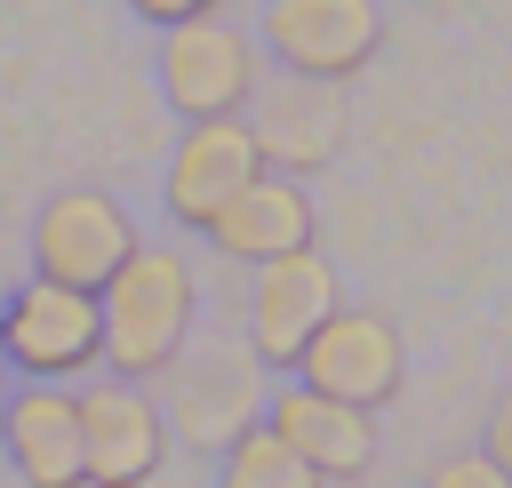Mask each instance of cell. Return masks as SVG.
Segmentation results:
<instances>
[{
    "label": "cell",
    "instance_id": "obj_1",
    "mask_svg": "<svg viewBox=\"0 0 512 488\" xmlns=\"http://www.w3.org/2000/svg\"><path fill=\"white\" fill-rule=\"evenodd\" d=\"M192 312H200V280L176 248H128L120 272L96 288V320H104V368L112 376H168L192 344Z\"/></svg>",
    "mask_w": 512,
    "mask_h": 488
},
{
    "label": "cell",
    "instance_id": "obj_2",
    "mask_svg": "<svg viewBox=\"0 0 512 488\" xmlns=\"http://www.w3.org/2000/svg\"><path fill=\"white\" fill-rule=\"evenodd\" d=\"M160 96H168L176 120L248 112V96H256V40L240 24H224V8L160 24Z\"/></svg>",
    "mask_w": 512,
    "mask_h": 488
},
{
    "label": "cell",
    "instance_id": "obj_3",
    "mask_svg": "<svg viewBox=\"0 0 512 488\" xmlns=\"http://www.w3.org/2000/svg\"><path fill=\"white\" fill-rule=\"evenodd\" d=\"M0 352L24 376H88L104 368V320H96V288H64V280H24L0 312Z\"/></svg>",
    "mask_w": 512,
    "mask_h": 488
},
{
    "label": "cell",
    "instance_id": "obj_4",
    "mask_svg": "<svg viewBox=\"0 0 512 488\" xmlns=\"http://www.w3.org/2000/svg\"><path fill=\"white\" fill-rule=\"evenodd\" d=\"M80 400V480L96 488H144L168 464V416L136 376H104Z\"/></svg>",
    "mask_w": 512,
    "mask_h": 488
},
{
    "label": "cell",
    "instance_id": "obj_5",
    "mask_svg": "<svg viewBox=\"0 0 512 488\" xmlns=\"http://www.w3.org/2000/svg\"><path fill=\"white\" fill-rule=\"evenodd\" d=\"M128 248H136V224H128V208H120L112 192H96V184H72V192H56V200L32 216V272H40V280L104 288Z\"/></svg>",
    "mask_w": 512,
    "mask_h": 488
},
{
    "label": "cell",
    "instance_id": "obj_6",
    "mask_svg": "<svg viewBox=\"0 0 512 488\" xmlns=\"http://www.w3.org/2000/svg\"><path fill=\"white\" fill-rule=\"evenodd\" d=\"M264 48L280 56V72L352 80L384 48V8L376 0H272L264 8Z\"/></svg>",
    "mask_w": 512,
    "mask_h": 488
},
{
    "label": "cell",
    "instance_id": "obj_7",
    "mask_svg": "<svg viewBox=\"0 0 512 488\" xmlns=\"http://www.w3.org/2000/svg\"><path fill=\"white\" fill-rule=\"evenodd\" d=\"M336 312V264L320 256V240L280 248L256 264V296H248V344L264 368H296L304 336Z\"/></svg>",
    "mask_w": 512,
    "mask_h": 488
},
{
    "label": "cell",
    "instance_id": "obj_8",
    "mask_svg": "<svg viewBox=\"0 0 512 488\" xmlns=\"http://www.w3.org/2000/svg\"><path fill=\"white\" fill-rule=\"evenodd\" d=\"M296 376L312 392H336V400H360V408H384L400 392V336L384 312H328L304 352H296Z\"/></svg>",
    "mask_w": 512,
    "mask_h": 488
},
{
    "label": "cell",
    "instance_id": "obj_9",
    "mask_svg": "<svg viewBox=\"0 0 512 488\" xmlns=\"http://www.w3.org/2000/svg\"><path fill=\"white\" fill-rule=\"evenodd\" d=\"M264 424L304 456L312 480H360V472L376 464V408H360V400H336V392L288 384V392H272Z\"/></svg>",
    "mask_w": 512,
    "mask_h": 488
},
{
    "label": "cell",
    "instance_id": "obj_10",
    "mask_svg": "<svg viewBox=\"0 0 512 488\" xmlns=\"http://www.w3.org/2000/svg\"><path fill=\"white\" fill-rule=\"evenodd\" d=\"M248 176H264V152H256V136H248V120H240V112L192 120L184 144H176V160H168V216L192 224V232H208V216H216Z\"/></svg>",
    "mask_w": 512,
    "mask_h": 488
},
{
    "label": "cell",
    "instance_id": "obj_11",
    "mask_svg": "<svg viewBox=\"0 0 512 488\" xmlns=\"http://www.w3.org/2000/svg\"><path fill=\"white\" fill-rule=\"evenodd\" d=\"M320 232V216H312V192L296 184V176H248L216 216H208V248H224L232 264H264V256H280V248H304Z\"/></svg>",
    "mask_w": 512,
    "mask_h": 488
},
{
    "label": "cell",
    "instance_id": "obj_12",
    "mask_svg": "<svg viewBox=\"0 0 512 488\" xmlns=\"http://www.w3.org/2000/svg\"><path fill=\"white\" fill-rule=\"evenodd\" d=\"M248 136H256L264 168H272V160H280L288 176L320 168V160L336 152V136H344V104H336V80H304V72H288L272 96H256V120H248Z\"/></svg>",
    "mask_w": 512,
    "mask_h": 488
},
{
    "label": "cell",
    "instance_id": "obj_13",
    "mask_svg": "<svg viewBox=\"0 0 512 488\" xmlns=\"http://www.w3.org/2000/svg\"><path fill=\"white\" fill-rule=\"evenodd\" d=\"M0 440H8V464L32 488H72L80 480V400L64 384H24L0 408Z\"/></svg>",
    "mask_w": 512,
    "mask_h": 488
},
{
    "label": "cell",
    "instance_id": "obj_14",
    "mask_svg": "<svg viewBox=\"0 0 512 488\" xmlns=\"http://www.w3.org/2000/svg\"><path fill=\"white\" fill-rule=\"evenodd\" d=\"M224 480H232V488H304L312 472H304V456H296L264 416H248V424L224 440Z\"/></svg>",
    "mask_w": 512,
    "mask_h": 488
},
{
    "label": "cell",
    "instance_id": "obj_15",
    "mask_svg": "<svg viewBox=\"0 0 512 488\" xmlns=\"http://www.w3.org/2000/svg\"><path fill=\"white\" fill-rule=\"evenodd\" d=\"M488 464H496V480H512V392H504L496 416H488Z\"/></svg>",
    "mask_w": 512,
    "mask_h": 488
},
{
    "label": "cell",
    "instance_id": "obj_16",
    "mask_svg": "<svg viewBox=\"0 0 512 488\" xmlns=\"http://www.w3.org/2000/svg\"><path fill=\"white\" fill-rule=\"evenodd\" d=\"M144 24H184V16H208V8H224V0H128Z\"/></svg>",
    "mask_w": 512,
    "mask_h": 488
},
{
    "label": "cell",
    "instance_id": "obj_17",
    "mask_svg": "<svg viewBox=\"0 0 512 488\" xmlns=\"http://www.w3.org/2000/svg\"><path fill=\"white\" fill-rule=\"evenodd\" d=\"M432 480H456V488H480V480H496V464H488V456H456V464H440Z\"/></svg>",
    "mask_w": 512,
    "mask_h": 488
}]
</instances>
